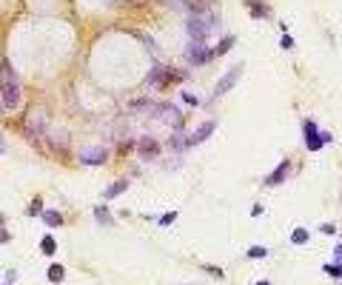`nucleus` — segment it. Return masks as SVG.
Masks as SVG:
<instances>
[{"label": "nucleus", "instance_id": "nucleus-1", "mask_svg": "<svg viewBox=\"0 0 342 285\" xmlns=\"http://www.w3.org/2000/svg\"><path fill=\"white\" fill-rule=\"evenodd\" d=\"M20 100H23V91H20L17 71L12 68L9 60H3V63H0V103H3L6 111H12V109L20 106Z\"/></svg>", "mask_w": 342, "mask_h": 285}, {"label": "nucleus", "instance_id": "nucleus-2", "mask_svg": "<svg viewBox=\"0 0 342 285\" xmlns=\"http://www.w3.org/2000/svg\"><path fill=\"white\" fill-rule=\"evenodd\" d=\"M302 140H305V149L308 151H322L328 143H334L331 132H319L317 120H311V117L302 120Z\"/></svg>", "mask_w": 342, "mask_h": 285}, {"label": "nucleus", "instance_id": "nucleus-3", "mask_svg": "<svg viewBox=\"0 0 342 285\" xmlns=\"http://www.w3.org/2000/svg\"><path fill=\"white\" fill-rule=\"evenodd\" d=\"M217 26V17L208 15V17H188L185 20V34L191 43H205V37L211 34V29Z\"/></svg>", "mask_w": 342, "mask_h": 285}, {"label": "nucleus", "instance_id": "nucleus-4", "mask_svg": "<svg viewBox=\"0 0 342 285\" xmlns=\"http://www.w3.org/2000/svg\"><path fill=\"white\" fill-rule=\"evenodd\" d=\"M185 60H188V66L203 68V66H208V63L214 60V49H208L205 43H188V49H185Z\"/></svg>", "mask_w": 342, "mask_h": 285}, {"label": "nucleus", "instance_id": "nucleus-5", "mask_svg": "<svg viewBox=\"0 0 342 285\" xmlns=\"http://www.w3.org/2000/svg\"><path fill=\"white\" fill-rule=\"evenodd\" d=\"M243 63H237V66H231L226 71V74H223V80H220V83L214 86V97H223V94H228V91H231V88H234V86H237V80H240V74H243Z\"/></svg>", "mask_w": 342, "mask_h": 285}, {"label": "nucleus", "instance_id": "nucleus-6", "mask_svg": "<svg viewBox=\"0 0 342 285\" xmlns=\"http://www.w3.org/2000/svg\"><path fill=\"white\" fill-rule=\"evenodd\" d=\"M77 160H80L83 166H103V163L109 160V149H103V146H89V149H80Z\"/></svg>", "mask_w": 342, "mask_h": 285}, {"label": "nucleus", "instance_id": "nucleus-7", "mask_svg": "<svg viewBox=\"0 0 342 285\" xmlns=\"http://www.w3.org/2000/svg\"><path fill=\"white\" fill-rule=\"evenodd\" d=\"M214 132H217V123H214V120H205V123H200L194 132L188 134V149H194V146H203V143H205V140H208Z\"/></svg>", "mask_w": 342, "mask_h": 285}, {"label": "nucleus", "instance_id": "nucleus-8", "mask_svg": "<svg viewBox=\"0 0 342 285\" xmlns=\"http://www.w3.org/2000/svg\"><path fill=\"white\" fill-rule=\"evenodd\" d=\"M168 83H171V80H168V66H163V63H154V66H151V71L146 74V86H151V88H165Z\"/></svg>", "mask_w": 342, "mask_h": 285}, {"label": "nucleus", "instance_id": "nucleus-9", "mask_svg": "<svg viewBox=\"0 0 342 285\" xmlns=\"http://www.w3.org/2000/svg\"><path fill=\"white\" fill-rule=\"evenodd\" d=\"M137 154H140L143 160H157V157H160V143L148 134L140 137V140H137Z\"/></svg>", "mask_w": 342, "mask_h": 285}, {"label": "nucleus", "instance_id": "nucleus-10", "mask_svg": "<svg viewBox=\"0 0 342 285\" xmlns=\"http://www.w3.org/2000/svg\"><path fill=\"white\" fill-rule=\"evenodd\" d=\"M288 177H291V160H282V163L274 168V174L265 177V185H271V188H274V185H282Z\"/></svg>", "mask_w": 342, "mask_h": 285}, {"label": "nucleus", "instance_id": "nucleus-11", "mask_svg": "<svg viewBox=\"0 0 342 285\" xmlns=\"http://www.w3.org/2000/svg\"><path fill=\"white\" fill-rule=\"evenodd\" d=\"M180 9H185L188 17H208V0H180Z\"/></svg>", "mask_w": 342, "mask_h": 285}, {"label": "nucleus", "instance_id": "nucleus-12", "mask_svg": "<svg viewBox=\"0 0 342 285\" xmlns=\"http://www.w3.org/2000/svg\"><path fill=\"white\" fill-rule=\"evenodd\" d=\"M245 9H248V15L254 20H268L271 17V6L265 0H245Z\"/></svg>", "mask_w": 342, "mask_h": 285}, {"label": "nucleus", "instance_id": "nucleus-13", "mask_svg": "<svg viewBox=\"0 0 342 285\" xmlns=\"http://www.w3.org/2000/svg\"><path fill=\"white\" fill-rule=\"evenodd\" d=\"M157 114H160V117L174 120V132L182 129V114H180V109L174 106V103H160V106H157Z\"/></svg>", "mask_w": 342, "mask_h": 285}, {"label": "nucleus", "instance_id": "nucleus-14", "mask_svg": "<svg viewBox=\"0 0 342 285\" xmlns=\"http://www.w3.org/2000/svg\"><path fill=\"white\" fill-rule=\"evenodd\" d=\"M126 188H129V180H114L112 185L103 188V200H117L120 194H126Z\"/></svg>", "mask_w": 342, "mask_h": 285}, {"label": "nucleus", "instance_id": "nucleus-15", "mask_svg": "<svg viewBox=\"0 0 342 285\" xmlns=\"http://www.w3.org/2000/svg\"><path fill=\"white\" fill-rule=\"evenodd\" d=\"M234 46H237V37H234V34H223V40H220L217 49H214V57H226Z\"/></svg>", "mask_w": 342, "mask_h": 285}, {"label": "nucleus", "instance_id": "nucleus-16", "mask_svg": "<svg viewBox=\"0 0 342 285\" xmlns=\"http://www.w3.org/2000/svg\"><path fill=\"white\" fill-rule=\"evenodd\" d=\"M308 240H311V231L305 228V225H296L291 231V242L294 245H308Z\"/></svg>", "mask_w": 342, "mask_h": 285}, {"label": "nucleus", "instance_id": "nucleus-17", "mask_svg": "<svg viewBox=\"0 0 342 285\" xmlns=\"http://www.w3.org/2000/svg\"><path fill=\"white\" fill-rule=\"evenodd\" d=\"M168 146H171L174 151H185V149H188V137H182V129H177L174 134L168 137Z\"/></svg>", "mask_w": 342, "mask_h": 285}, {"label": "nucleus", "instance_id": "nucleus-18", "mask_svg": "<svg viewBox=\"0 0 342 285\" xmlns=\"http://www.w3.org/2000/svg\"><path fill=\"white\" fill-rule=\"evenodd\" d=\"M46 277H49V283H63V277H66V268L63 265H57V263H51L49 265V271H46Z\"/></svg>", "mask_w": 342, "mask_h": 285}, {"label": "nucleus", "instance_id": "nucleus-19", "mask_svg": "<svg viewBox=\"0 0 342 285\" xmlns=\"http://www.w3.org/2000/svg\"><path fill=\"white\" fill-rule=\"evenodd\" d=\"M40 217H43V222H46V225H63V214H60V211H54V208L43 211Z\"/></svg>", "mask_w": 342, "mask_h": 285}, {"label": "nucleus", "instance_id": "nucleus-20", "mask_svg": "<svg viewBox=\"0 0 342 285\" xmlns=\"http://www.w3.org/2000/svg\"><path fill=\"white\" fill-rule=\"evenodd\" d=\"M40 251L46 254V257H54V254H57V240H54V237H43Z\"/></svg>", "mask_w": 342, "mask_h": 285}, {"label": "nucleus", "instance_id": "nucleus-21", "mask_svg": "<svg viewBox=\"0 0 342 285\" xmlns=\"http://www.w3.org/2000/svg\"><path fill=\"white\" fill-rule=\"evenodd\" d=\"M268 257V248L265 245H251L248 248V260H265Z\"/></svg>", "mask_w": 342, "mask_h": 285}, {"label": "nucleus", "instance_id": "nucleus-22", "mask_svg": "<svg viewBox=\"0 0 342 285\" xmlns=\"http://www.w3.org/2000/svg\"><path fill=\"white\" fill-rule=\"evenodd\" d=\"M94 217H97V222H103V225H112V222H114L112 214H109L103 205H97V208H94Z\"/></svg>", "mask_w": 342, "mask_h": 285}, {"label": "nucleus", "instance_id": "nucleus-23", "mask_svg": "<svg viewBox=\"0 0 342 285\" xmlns=\"http://www.w3.org/2000/svg\"><path fill=\"white\" fill-rule=\"evenodd\" d=\"M322 271H325V274H331V277H342V265H340V263H325V265H322Z\"/></svg>", "mask_w": 342, "mask_h": 285}, {"label": "nucleus", "instance_id": "nucleus-24", "mask_svg": "<svg viewBox=\"0 0 342 285\" xmlns=\"http://www.w3.org/2000/svg\"><path fill=\"white\" fill-rule=\"evenodd\" d=\"M279 46H282V49L288 51V49H294V37L288 32H285V26H282V37H279Z\"/></svg>", "mask_w": 342, "mask_h": 285}, {"label": "nucleus", "instance_id": "nucleus-25", "mask_svg": "<svg viewBox=\"0 0 342 285\" xmlns=\"http://www.w3.org/2000/svg\"><path fill=\"white\" fill-rule=\"evenodd\" d=\"M182 100H185V106H191V109H197V106H200V97H197V94H191V91H182Z\"/></svg>", "mask_w": 342, "mask_h": 285}, {"label": "nucleus", "instance_id": "nucleus-26", "mask_svg": "<svg viewBox=\"0 0 342 285\" xmlns=\"http://www.w3.org/2000/svg\"><path fill=\"white\" fill-rule=\"evenodd\" d=\"M151 103H154V100H146V97H140V100L131 103V109H134V111H143V109H151Z\"/></svg>", "mask_w": 342, "mask_h": 285}, {"label": "nucleus", "instance_id": "nucleus-27", "mask_svg": "<svg viewBox=\"0 0 342 285\" xmlns=\"http://www.w3.org/2000/svg\"><path fill=\"white\" fill-rule=\"evenodd\" d=\"M29 214H32V217L43 214V200H40V197H37V200H32V205H29Z\"/></svg>", "mask_w": 342, "mask_h": 285}, {"label": "nucleus", "instance_id": "nucleus-28", "mask_svg": "<svg viewBox=\"0 0 342 285\" xmlns=\"http://www.w3.org/2000/svg\"><path fill=\"white\" fill-rule=\"evenodd\" d=\"M174 219H177V211H165V214H160V219H157V222H160V225H171Z\"/></svg>", "mask_w": 342, "mask_h": 285}, {"label": "nucleus", "instance_id": "nucleus-29", "mask_svg": "<svg viewBox=\"0 0 342 285\" xmlns=\"http://www.w3.org/2000/svg\"><path fill=\"white\" fill-rule=\"evenodd\" d=\"M319 231H322V234H337V225H334V222H322Z\"/></svg>", "mask_w": 342, "mask_h": 285}, {"label": "nucleus", "instance_id": "nucleus-30", "mask_svg": "<svg viewBox=\"0 0 342 285\" xmlns=\"http://www.w3.org/2000/svg\"><path fill=\"white\" fill-rule=\"evenodd\" d=\"M203 268L208 271V274H214V277H217V280H220V277H223V271H220V268H214V265H203Z\"/></svg>", "mask_w": 342, "mask_h": 285}, {"label": "nucleus", "instance_id": "nucleus-31", "mask_svg": "<svg viewBox=\"0 0 342 285\" xmlns=\"http://www.w3.org/2000/svg\"><path fill=\"white\" fill-rule=\"evenodd\" d=\"M9 240H12V234H9V231H3V228H0V245H3V242H9Z\"/></svg>", "mask_w": 342, "mask_h": 285}, {"label": "nucleus", "instance_id": "nucleus-32", "mask_svg": "<svg viewBox=\"0 0 342 285\" xmlns=\"http://www.w3.org/2000/svg\"><path fill=\"white\" fill-rule=\"evenodd\" d=\"M334 257H337V263H342V245H337V251H334Z\"/></svg>", "mask_w": 342, "mask_h": 285}, {"label": "nucleus", "instance_id": "nucleus-33", "mask_svg": "<svg viewBox=\"0 0 342 285\" xmlns=\"http://www.w3.org/2000/svg\"><path fill=\"white\" fill-rule=\"evenodd\" d=\"M254 285H271V283H268V280H260V283H254Z\"/></svg>", "mask_w": 342, "mask_h": 285}, {"label": "nucleus", "instance_id": "nucleus-34", "mask_svg": "<svg viewBox=\"0 0 342 285\" xmlns=\"http://www.w3.org/2000/svg\"><path fill=\"white\" fill-rule=\"evenodd\" d=\"M3 151H6V146H3V137H0V154H3Z\"/></svg>", "mask_w": 342, "mask_h": 285}]
</instances>
